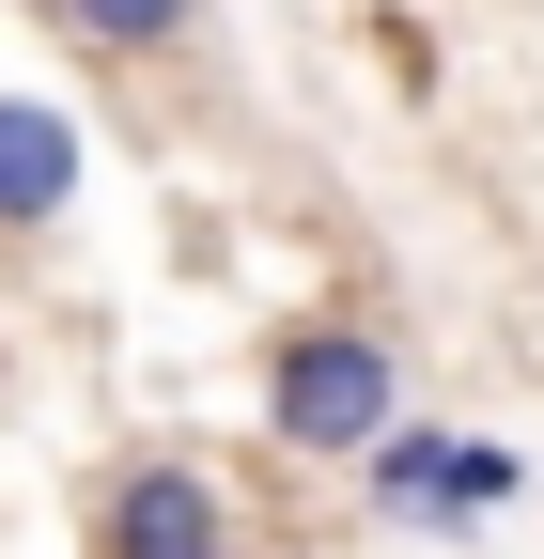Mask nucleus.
<instances>
[{
	"mask_svg": "<svg viewBox=\"0 0 544 559\" xmlns=\"http://www.w3.org/2000/svg\"><path fill=\"white\" fill-rule=\"evenodd\" d=\"M389 419H404V342L389 326L311 311V326L264 342V451H281V466H358Z\"/></svg>",
	"mask_w": 544,
	"mask_h": 559,
	"instance_id": "nucleus-1",
	"label": "nucleus"
},
{
	"mask_svg": "<svg viewBox=\"0 0 544 559\" xmlns=\"http://www.w3.org/2000/svg\"><path fill=\"white\" fill-rule=\"evenodd\" d=\"M529 498V451L513 436H451V419H389L358 451V513L374 528H498Z\"/></svg>",
	"mask_w": 544,
	"mask_h": 559,
	"instance_id": "nucleus-2",
	"label": "nucleus"
},
{
	"mask_svg": "<svg viewBox=\"0 0 544 559\" xmlns=\"http://www.w3.org/2000/svg\"><path fill=\"white\" fill-rule=\"evenodd\" d=\"M94 559H249L234 481L202 466V451H125L94 481Z\"/></svg>",
	"mask_w": 544,
	"mask_h": 559,
	"instance_id": "nucleus-3",
	"label": "nucleus"
},
{
	"mask_svg": "<svg viewBox=\"0 0 544 559\" xmlns=\"http://www.w3.org/2000/svg\"><path fill=\"white\" fill-rule=\"evenodd\" d=\"M62 202H79V124L32 109V94H0V234H47Z\"/></svg>",
	"mask_w": 544,
	"mask_h": 559,
	"instance_id": "nucleus-4",
	"label": "nucleus"
},
{
	"mask_svg": "<svg viewBox=\"0 0 544 559\" xmlns=\"http://www.w3.org/2000/svg\"><path fill=\"white\" fill-rule=\"evenodd\" d=\"M32 16H47L62 47H94V62H156V47L202 32V0H32Z\"/></svg>",
	"mask_w": 544,
	"mask_h": 559,
	"instance_id": "nucleus-5",
	"label": "nucleus"
}]
</instances>
